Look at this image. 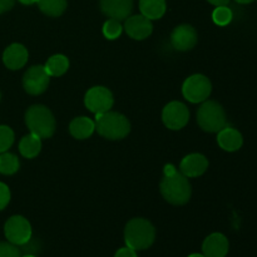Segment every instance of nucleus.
I'll return each mask as SVG.
<instances>
[{
    "instance_id": "nucleus-1",
    "label": "nucleus",
    "mask_w": 257,
    "mask_h": 257,
    "mask_svg": "<svg viewBox=\"0 0 257 257\" xmlns=\"http://www.w3.org/2000/svg\"><path fill=\"white\" fill-rule=\"evenodd\" d=\"M94 123L98 135L110 141L123 140L131 132V123L128 118L118 112L108 110L97 114Z\"/></svg>"
},
{
    "instance_id": "nucleus-2",
    "label": "nucleus",
    "mask_w": 257,
    "mask_h": 257,
    "mask_svg": "<svg viewBox=\"0 0 257 257\" xmlns=\"http://www.w3.org/2000/svg\"><path fill=\"white\" fill-rule=\"evenodd\" d=\"M156 230L146 218H133L125 225L124 241L128 247L136 251L146 250L155 242Z\"/></svg>"
},
{
    "instance_id": "nucleus-3",
    "label": "nucleus",
    "mask_w": 257,
    "mask_h": 257,
    "mask_svg": "<svg viewBox=\"0 0 257 257\" xmlns=\"http://www.w3.org/2000/svg\"><path fill=\"white\" fill-rule=\"evenodd\" d=\"M160 190L163 198L176 206L186 205L190 201L192 193L188 178L178 172L172 176H165L161 181Z\"/></svg>"
},
{
    "instance_id": "nucleus-4",
    "label": "nucleus",
    "mask_w": 257,
    "mask_h": 257,
    "mask_svg": "<svg viewBox=\"0 0 257 257\" xmlns=\"http://www.w3.org/2000/svg\"><path fill=\"white\" fill-rule=\"evenodd\" d=\"M25 123L30 133L39 138H50L55 132V118L45 105H32L25 113Z\"/></svg>"
},
{
    "instance_id": "nucleus-5",
    "label": "nucleus",
    "mask_w": 257,
    "mask_h": 257,
    "mask_svg": "<svg viewBox=\"0 0 257 257\" xmlns=\"http://www.w3.org/2000/svg\"><path fill=\"white\" fill-rule=\"evenodd\" d=\"M197 122L206 132H220L227 124V118L222 105L216 100H205L198 108Z\"/></svg>"
},
{
    "instance_id": "nucleus-6",
    "label": "nucleus",
    "mask_w": 257,
    "mask_h": 257,
    "mask_svg": "<svg viewBox=\"0 0 257 257\" xmlns=\"http://www.w3.org/2000/svg\"><path fill=\"white\" fill-rule=\"evenodd\" d=\"M212 84L206 75L193 74L185 80L182 85V94L188 102H205L211 94Z\"/></svg>"
},
{
    "instance_id": "nucleus-7",
    "label": "nucleus",
    "mask_w": 257,
    "mask_h": 257,
    "mask_svg": "<svg viewBox=\"0 0 257 257\" xmlns=\"http://www.w3.org/2000/svg\"><path fill=\"white\" fill-rule=\"evenodd\" d=\"M4 232L9 242L22 246L32 238V226L23 216H13L5 222Z\"/></svg>"
},
{
    "instance_id": "nucleus-8",
    "label": "nucleus",
    "mask_w": 257,
    "mask_h": 257,
    "mask_svg": "<svg viewBox=\"0 0 257 257\" xmlns=\"http://www.w3.org/2000/svg\"><path fill=\"white\" fill-rule=\"evenodd\" d=\"M113 103H114V99H113L112 92L105 87H93L85 93V107L95 114L110 110Z\"/></svg>"
},
{
    "instance_id": "nucleus-9",
    "label": "nucleus",
    "mask_w": 257,
    "mask_h": 257,
    "mask_svg": "<svg viewBox=\"0 0 257 257\" xmlns=\"http://www.w3.org/2000/svg\"><path fill=\"white\" fill-rule=\"evenodd\" d=\"M50 75L43 65H34L25 72L23 78V87L25 92L32 95L42 94L49 85Z\"/></svg>"
},
{
    "instance_id": "nucleus-10",
    "label": "nucleus",
    "mask_w": 257,
    "mask_h": 257,
    "mask_svg": "<svg viewBox=\"0 0 257 257\" xmlns=\"http://www.w3.org/2000/svg\"><path fill=\"white\" fill-rule=\"evenodd\" d=\"M162 120L170 130L178 131L185 127L190 120V112L186 104L181 102H171L163 108Z\"/></svg>"
},
{
    "instance_id": "nucleus-11",
    "label": "nucleus",
    "mask_w": 257,
    "mask_h": 257,
    "mask_svg": "<svg viewBox=\"0 0 257 257\" xmlns=\"http://www.w3.org/2000/svg\"><path fill=\"white\" fill-rule=\"evenodd\" d=\"M197 32L195 30V28L188 24L178 25L171 34L172 47L180 52H187V50L192 49L197 43Z\"/></svg>"
},
{
    "instance_id": "nucleus-12",
    "label": "nucleus",
    "mask_w": 257,
    "mask_h": 257,
    "mask_svg": "<svg viewBox=\"0 0 257 257\" xmlns=\"http://www.w3.org/2000/svg\"><path fill=\"white\" fill-rule=\"evenodd\" d=\"M124 30L132 39L143 40L152 34L153 25L145 15H133L125 19Z\"/></svg>"
},
{
    "instance_id": "nucleus-13",
    "label": "nucleus",
    "mask_w": 257,
    "mask_h": 257,
    "mask_svg": "<svg viewBox=\"0 0 257 257\" xmlns=\"http://www.w3.org/2000/svg\"><path fill=\"white\" fill-rule=\"evenodd\" d=\"M100 10L110 19L125 20L133 10V0H99Z\"/></svg>"
},
{
    "instance_id": "nucleus-14",
    "label": "nucleus",
    "mask_w": 257,
    "mask_h": 257,
    "mask_svg": "<svg viewBox=\"0 0 257 257\" xmlns=\"http://www.w3.org/2000/svg\"><path fill=\"white\" fill-rule=\"evenodd\" d=\"M181 173L186 177H198L202 176L208 168L207 158L200 153H192L186 156L180 165Z\"/></svg>"
},
{
    "instance_id": "nucleus-15",
    "label": "nucleus",
    "mask_w": 257,
    "mask_h": 257,
    "mask_svg": "<svg viewBox=\"0 0 257 257\" xmlns=\"http://www.w3.org/2000/svg\"><path fill=\"white\" fill-rule=\"evenodd\" d=\"M230 243L227 237L220 232H215L203 241L202 251L206 257H225L227 255Z\"/></svg>"
},
{
    "instance_id": "nucleus-16",
    "label": "nucleus",
    "mask_w": 257,
    "mask_h": 257,
    "mask_svg": "<svg viewBox=\"0 0 257 257\" xmlns=\"http://www.w3.org/2000/svg\"><path fill=\"white\" fill-rule=\"evenodd\" d=\"M28 50L24 45L22 44H15L9 45L7 49L4 50L3 54V62H4L5 67L9 68L12 70H18L25 65L28 62Z\"/></svg>"
},
{
    "instance_id": "nucleus-17",
    "label": "nucleus",
    "mask_w": 257,
    "mask_h": 257,
    "mask_svg": "<svg viewBox=\"0 0 257 257\" xmlns=\"http://www.w3.org/2000/svg\"><path fill=\"white\" fill-rule=\"evenodd\" d=\"M217 143L223 151L235 152L238 151L243 145L242 135L232 127H225L218 132Z\"/></svg>"
},
{
    "instance_id": "nucleus-18",
    "label": "nucleus",
    "mask_w": 257,
    "mask_h": 257,
    "mask_svg": "<svg viewBox=\"0 0 257 257\" xmlns=\"http://www.w3.org/2000/svg\"><path fill=\"white\" fill-rule=\"evenodd\" d=\"M95 131V123L88 117H77L70 122L69 132L77 140H85Z\"/></svg>"
},
{
    "instance_id": "nucleus-19",
    "label": "nucleus",
    "mask_w": 257,
    "mask_h": 257,
    "mask_svg": "<svg viewBox=\"0 0 257 257\" xmlns=\"http://www.w3.org/2000/svg\"><path fill=\"white\" fill-rule=\"evenodd\" d=\"M166 9H167L166 0H140L141 13L150 20L162 18Z\"/></svg>"
},
{
    "instance_id": "nucleus-20",
    "label": "nucleus",
    "mask_w": 257,
    "mask_h": 257,
    "mask_svg": "<svg viewBox=\"0 0 257 257\" xmlns=\"http://www.w3.org/2000/svg\"><path fill=\"white\" fill-rule=\"evenodd\" d=\"M42 150V138L38 136L30 135L24 136L19 142V151L23 157L25 158H34L37 157Z\"/></svg>"
},
{
    "instance_id": "nucleus-21",
    "label": "nucleus",
    "mask_w": 257,
    "mask_h": 257,
    "mask_svg": "<svg viewBox=\"0 0 257 257\" xmlns=\"http://www.w3.org/2000/svg\"><path fill=\"white\" fill-rule=\"evenodd\" d=\"M44 68L50 77H60V75L64 74L68 70V68H69V60H68V58L63 54L52 55V57L47 60Z\"/></svg>"
},
{
    "instance_id": "nucleus-22",
    "label": "nucleus",
    "mask_w": 257,
    "mask_h": 257,
    "mask_svg": "<svg viewBox=\"0 0 257 257\" xmlns=\"http://www.w3.org/2000/svg\"><path fill=\"white\" fill-rule=\"evenodd\" d=\"M38 7L48 17H60L67 9V0H38Z\"/></svg>"
},
{
    "instance_id": "nucleus-23",
    "label": "nucleus",
    "mask_w": 257,
    "mask_h": 257,
    "mask_svg": "<svg viewBox=\"0 0 257 257\" xmlns=\"http://www.w3.org/2000/svg\"><path fill=\"white\" fill-rule=\"evenodd\" d=\"M19 170V160L13 153H0V173L14 175Z\"/></svg>"
},
{
    "instance_id": "nucleus-24",
    "label": "nucleus",
    "mask_w": 257,
    "mask_h": 257,
    "mask_svg": "<svg viewBox=\"0 0 257 257\" xmlns=\"http://www.w3.org/2000/svg\"><path fill=\"white\" fill-rule=\"evenodd\" d=\"M232 10L227 7V5H223V7H216V9L212 13V19L220 27H226V25L230 24L232 22Z\"/></svg>"
},
{
    "instance_id": "nucleus-25",
    "label": "nucleus",
    "mask_w": 257,
    "mask_h": 257,
    "mask_svg": "<svg viewBox=\"0 0 257 257\" xmlns=\"http://www.w3.org/2000/svg\"><path fill=\"white\" fill-rule=\"evenodd\" d=\"M122 30V24H120L119 20L117 19H108L107 22L104 23V25H103V35L109 40H114L117 39L118 37H120Z\"/></svg>"
},
{
    "instance_id": "nucleus-26",
    "label": "nucleus",
    "mask_w": 257,
    "mask_h": 257,
    "mask_svg": "<svg viewBox=\"0 0 257 257\" xmlns=\"http://www.w3.org/2000/svg\"><path fill=\"white\" fill-rule=\"evenodd\" d=\"M14 143V132L8 125H0V153L9 150Z\"/></svg>"
},
{
    "instance_id": "nucleus-27",
    "label": "nucleus",
    "mask_w": 257,
    "mask_h": 257,
    "mask_svg": "<svg viewBox=\"0 0 257 257\" xmlns=\"http://www.w3.org/2000/svg\"><path fill=\"white\" fill-rule=\"evenodd\" d=\"M0 257H22V252L14 243L0 242Z\"/></svg>"
},
{
    "instance_id": "nucleus-28",
    "label": "nucleus",
    "mask_w": 257,
    "mask_h": 257,
    "mask_svg": "<svg viewBox=\"0 0 257 257\" xmlns=\"http://www.w3.org/2000/svg\"><path fill=\"white\" fill-rule=\"evenodd\" d=\"M24 252V255H33L35 256L40 251V243L37 240H32L30 238L28 242H25L24 245H22V250L20 252Z\"/></svg>"
},
{
    "instance_id": "nucleus-29",
    "label": "nucleus",
    "mask_w": 257,
    "mask_h": 257,
    "mask_svg": "<svg viewBox=\"0 0 257 257\" xmlns=\"http://www.w3.org/2000/svg\"><path fill=\"white\" fill-rule=\"evenodd\" d=\"M10 201V190L5 183L0 182V211L4 210Z\"/></svg>"
},
{
    "instance_id": "nucleus-30",
    "label": "nucleus",
    "mask_w": 257,
    "mask_h": 257,
    "mask_svg": "<svg viewBox=\"0 0 257 257\" xmlns=\"http://www.w3.org/2000/svg\"><path fill=\"white\" fill-rule=\"evenodd\" d=\"M114 257H137V253H136V250L131 247H123L119 248V250L115 252Z\"/></svg>"
},
{
    "instance_id": "nucleus-31",
    "label": "nucleus",
    "mask_w": 257,
    "mask_h": 257,
    "mask_svg": "<svg viewBox=\"0 0 257 257\" xmlns=\"http://www.w3.org/2000/svg\"><path fill=\"white\" fill-rule=\"evenodd\" d=\"M15 4V0H0V14L12 9Z\"/></svg>"
},
{
    "instance_id": "nucleus-32",
    "label": "nucleus",
    "mask_w": 257,
    "mask_h": 257,
    "mask_svg": "<svg viewBox=\"0 0 257 257\" xmlns=\"http://www.w3.org/2000/svg\"><path fill=\"white\" fill-rule=\"evenodd\" d=\"M177 172L176 167L173 165H166L165 166V176H172Z\"/></svg>"
},
{
    "instance_id": "nucleus-33",
    "label": "nucleus",
    "mask_w": 257,
    "mask_h": 257,
    "mask_svg": "<svg viewBox=\"0 0 257 257\" xmlns=\"http://www.w3.org/2000/svg\"><path fill=\"white\" fill-rule=\"evenodd\" d=\"M207 2L215 5V7H223V5H227L230 0H207Z\"/></svg>"
},
{
    "instance_id": "nucleus-34",
    "label": "nucleus",
    "mask_w": 257,
    "mask_h": 257,
    "mask_svg": "<svg viewBox=\"0 0 257 257\" xmlns=\"http://www.w3.org/2000/svg\"><path fill=\"white\" fill-rule=\"evenodd\" d=\"M19 2L24 5H32L34 4V3H37L38 0H19Z\"/></svg>"
},
{
    "instance_id": "nucleus-35",
    "label": "nucleus",
    "mask_w": 257,
    "mask_h": 257,
    "mask_svg": "<svg viewBox=\"0 0 257 257\" xmlns=\"http://www.w3.org/2000/svg\"><path fill=\"white\" fill-rule=\"evenodd\" d=\"M235 2L240 3V4H250V3H252L253 0H235Z\"/></svg>"
},
{
    "instance_id": "nucleus-36",
    "label": "nucleus",
    "mask_w": 257,
    "mask_h": 257,
    "mask_svg": "<svg viewBox=\"0 0 257 257\" xmlns=\"http://www.w3.org/2000/svg\"><path fill=\"white\" fill-rule=\"evenodd\" d=\"M188 257H206V256L201 255V253H192V255H190Z\"/></svg>"
},
{
    "instance_id": "nucleus-37",
    "label": "nucleus",
    "mask_w": 257,
    "mask_h": 257,
    "mask_svg": "<svg viewBox=\"0 0 257 257\" xmlns=\"http://www.w3.org/2000/svg\"><path fill=\"white\" fill-rule=\"evenodd\" d=\"M22 257H37V256H33V255H23Z\"/></svg>"
},
{
    "instance_id": "nucleus-38",
    "label": "nucleus",
    "mask_w": 257,
    "mask_h": 257,
    "mask_svg": "<svg viewBox=\"0 0 257 257\" xmlns=\"http://www.w3.org/2000/svg\"><path fill=\"white\" fill-rule=\"evenodd\" d=\"M0 99H2V93H0Z\"/></svg>"
}]
</instances>
